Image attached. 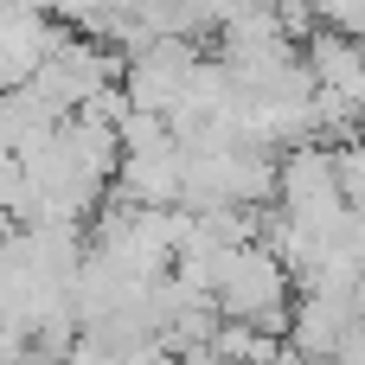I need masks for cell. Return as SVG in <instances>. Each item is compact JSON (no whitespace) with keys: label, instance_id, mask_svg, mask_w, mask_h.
<instances>
[{"label":"cell","instance_id":"cell-1","mask_svg":"<svg viewBox=\"0 0 365 365\" xmlns=\"http://www.w3.org/2000/svg\"><path fill=\"white\" fill-rule=\"evenodd\" d=\"M334 173H340V192L346 199H365V135H353V148L334 154Z\"/></svg>","mask_w":365,"mask_h":365}]
</instances>
